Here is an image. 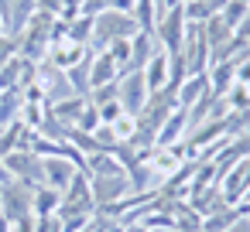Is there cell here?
<instances>
[{"label": "cell", "mask_w": 250, "mask_h": 232, "mask_svg": "<svg viewBox=\"0 0 250 232\" xmlns=\"http://www.w3.org/2000/svg\"><path fill=\"white\" fill-rule=\"evenodd\" d=\"M35 232H62V218L59 215H38L35 218Z\"/></svg>", "instance_id": "cell-30"}, {"label": "cell", "mask_w": 250, "mask_h": 232, "mask_svg": "<svg viewBox=\"0 0 250 232\" xmlns=\"http://www.w3.org/2000/svg\"><path fill=\"white\" fill-rule=\"evenodd\" d=\"M202 35H206V41H209V52L212 48H219V45H226L229 38H233V28L219 18V14H212L206 24H202Z\"/></svg>", "instance_id": "cell-20"}, {"label": "cell", "mask_w": 250, "mask_h": 232, "mask_svg": "<svg viewBox=\"0 0 250 232\" xmlns=\"http://www.w3.org/2000/svg\"><path fill=\"white\" fill-rule=\"evenodd\" d=\"M31 143H35V130L24 120H14L11 126L0 130V157H7L14 150H31Z\"/></svg>", "instance_id": "cell-10"}, {"label": "cell", "mask_w": 250, "mask_h": 232, "mask_svg": "<svg viewBox=\"0 0 250 232\" xmlns=\"http://www.w3.org/2000/svg\"><path fill=\"white\" fill-rule=\"evenodd\" d=\"M226 232H250V215H240V218H236Z\"/></svg>", "instance_id": "cell-33"}, {"label": "cell", "mask_w": 250, "mask_h": 232, "mask_svg": "<svg viewBox=\"0 0 250 232\" xmlns=\"http://www.w3.org/2000/svg\"><path fill=\"white\" fill-rule=\"evenodd\" d=\"M226 103H229V109L236 113V109H250V86H243V82H233V89L223 96Z\"/></svg>", "instance_id": "cell-27"}, {"label": "cell", "mask_w": 250, "mask_h": 232, "mask_svg": "<svg viewBox=\"0 0 250 232\" xmlns=\"http://www.w3.org/2000/svg\"><path fill=\"white\" fill-rule=\"evenodd\" d=\"M247 4H250V0H247Z\"/></svg>", "instance_id": "cell-37"}, {"label": "cell", "mask_w": 250, "mask_h": 232, "mask_svg": "<svg viewBox=\"0 0 250 232\" xmlns=\"http://www.w3.org/2000/svg\"><path fill=\"white\" fill-rule=\"evenodd\" d=\"M236 218H240V208H219L202 218V232H226Z\"/></svg>", "instance_id": "cell-23"}, {"label": "cell", "mask_w": 250, "mask_h": 232, "mask_svg": "<svg viewBox=\"0 0 250 232\" xmlns=\"http://www.w3.org/2000/svg\"><path fill=\"white\" fill-rule=\"evenodd\" d=\"M250 14V4H247V0H226V4H223V11H219V18L236 31L240 24H243V18Z\"/></svg>", "instance_id": "cell-24"}, {"label": "cell", "mask_w": 250, "mask_h": 232, "mask_svg": "<svg viewBox=\"0 0 250 232\" xmlns=\"http://www.w3.org/2000/svg\"><path fill=\"white\" fill-rule=\"evenodd\" d=\"M89 188H93V201L96 208L100 205H110L117 198H127L130 195V181H127V171L124 174H106V178H89Z\"/></svg>", "instance_id": "cell-7"}, {"label": "cell", "mask_w": 250, "mask_h": 232, "mask_svg": "<svg viewBox=\"0 0 250 232\" xmlns=\"http://www.w3.org/2000/svg\"><path fill=\"white\" fill-rule=\"evenodd\" d=\"M21 106H24V89H0V130L21 120Z\"/></svg>", "instance_id": "cell-17"}, {"label": "cell", "mask_w": 250, "mask_h": 232, "mask_svg": "<svg viewBox=\"0 0 250 232\" xmlns=\"http://www.w3.org/2000/svg\"><path fill=\"white\" fill-rule=\"evenodd\" d=\"M154 38L165 52H182V38H185V11L182 7H171L158 18L154 24Z\"/></svg>", "instance_id": "cell-5"}, {"label": "cell", "mask_w": 250, "mask_h": 232, "mask_svg": "<svg viewBox=\"0 0 250 232\" xmlns=\"http://www.w3.org/2000/svg\"><path fill=\"white\" fill-rule=\"evenodd\" d=\"M76 174H79V167L69 157H42V184H48L55 191H65Z\"/></svg>", "instance_id": "cell-8"}, {"label": "cell", "mask_w": 250, "mask_h": 232, "mask_svg": "<svg viewBox=\"0 0 250 232\" xmlns=\"http://www.w3.org/2000/svg\"><path fill=\"white\" fill-rule=\"evenodd\" d=\"M4 167L11 171V178H18V181H24L31 188L42 184V157L35 150H14V154H7Z\"/></svg>", "instance_id": "cell-6"}, {"label": "cell", "mask_w": 250, "mask_h": 232, "mask_svg": "<svg viewBox=\"0 0 250 232\" xmlns=\"http://www.w3.org/2000/svg\"><path fill=\"white\" fill-rule=\"evenodd\" d=\"M96 109L100 106H106V103H117V82H110V86H100V89H89V96H86Z\"/></svg>", "instance_id": "cell-28"}, {"label": "cell", "mask_w": 250, "mask_h": 232, "mask_svg": "<svg viewBox=\"0 0 250 232\" xmlns=\"http://www.w3.org/2000/svg\"><path fill=\"white\" fill-rule=\"evenodd\" d=\"M141 72H144L147 92H161V89L168 86V52H165V48H158V52L151 55V62H147Z\"/></svg>", "instance_id": "cell-15"}, {"label": "cell", "mask_w": 250, "mask_h": 232, "mask_svg": "<svg viewBox=\"0 0 250 232\" xmlns=\"http://www.w3.org/2000/svg\"><path fill=\"white\" fill-rule=\"evenodd\" d=\"M209 89H212V86H209V75H206V72L188 75V79L178 86V106H182V109H188V106H192L195 99H202Z\"/></svg>", "instance_id": "cell-18"}, {"label": "cell", "mask_w": 250, "mask_h": 232, "mask_svg": "<svg viewBox=\"0 0 250 232\" xmlns=\"http://www.w3.org/2000/svg\"><path fill=\"white\" fill-rule=\"evenodd\" d=\"M69 38L89 48V38H93V18H86V14H79L76 21H69Z\"/></svg>", "instance_id": "cell-25"}, {"label": "cell", "mask_w": 250, "mask_h": 232, "mask_svg": "<svg viewBox=\"0 0 250 232\" xmlns=\"http://www.w3.org/2000/svg\"><path fill=\"white\" fill-rule=\"evenodd\" d=\"M89 106V99L86 96H69V99H62V103H55V106H48V113L52 116H59L65 126H72L79 116H83V109Z\"/></svg>", "instance_id": "cell-19"}, {"label": "cell", "mask_w": 250, "mask_h": 232, "mask_svg": "<svg viewBox=\"0 0 250 232\" xmlns=\"http://www.w3.org/2000/svg\"><path fill=\"white\" fill-rule=\"evenodd\" d=\"M31 184L11 178L7 184H0V215L11 218V222H21V218H35L31 215Z\"/></svg>", "instance_id": "cell-2"}, {"label": "cell", "mask_w": 250, "mask_h": 232, "mask_svg": "<svg viewBox=\"0 0 250 232\" xmlns=\"http://www.w3.org/2000/svg\"><path fill=\"white\" fill-rule=\"evenodd\" d=\"M188 137V109H171L168 116H165V123H161V130H158V140H154V147H171V143H182Z\"/></svg>", "instance_id": "cell-11"}, {"label": "cell", "mask_w": 250, "mask_h": 232, "mask_svg": "<svg viewBox=\"0 0 250 232\" xmlns=\"http://www.w3.org/2000/svg\"><path fill=\"white\" fill-rule=\"evenodd\" d=\"M38 14V0H11V11H7V18H4V35H11V38H18L24 28H28V21Z\"/></svg>", "instance_id": "cell-13"}, {"label": "cell", "mask_w": 250, "mask_h": 232, "mask_svg": "<svg viewBox=\"0 0 250 232\" xmlns=\"http://www.w3.org/2000/svg\"><path fill=\"white\" fill-rule=\"evenodd\" d=\"M147 82H144V72H124L120 79H117V99H120V106H124V113H130V116H137L144 106H147Z\"/></svg>", "instance_id": "cell-4"}, {"label": "cell", "mask_w": 250, "mask_h": 232, "mask_svg": "<svg viewBox=\"0 0 250 232\" xmlns=\"http://www.w3.org/2000/svg\"><path fill=\"white\" fill-rule=\"evenodd\" d=\"M59 205H62V191L48 188V184H38L31 191V215H59Z\"/></svg>", "instance_id": "cell-16"}, {"label": "cell", "mask_w": 250, "mask_h": 232, "mask_svg": "<svg viewBox=\"0 0 250 232\" xmlns=\"http://www.w3.org/2000/svg\"><path fill=\"white\" fill-rule=\"evenodd\" d=\"M72 126H76V130H86V133H93V130L100 126V113H96V106L89 103V106L83 109V116H79V120H76Z\"/></svg>", "instance_id": "cell-29"}, {"label": "cell", "mask_w": 250, "mask_h": 232, "mask_svg": "<svg viewBox=\"0 0 250 232\" xmlns=\"http://www.w3.org/2000/svg\"><path fill=\"white\" fill-rule=\"evenodd\" d=\"M14 55H18V38L0 35V65H4L7 58H14Z\"/></svg>", "instance_id": "cell-31"}, {"label": "cell", "mask_w": 250, "mask_h": 232, "mask_svg": "<svg viewBox=\"0 0 250 232\" xmlns=\"http://www.w3.org/2000/svg\"><path fill=\"white\" fill-rule=\"evenodd\" d=\"M130 14H134V21H137L141 31H154V24H158V18H161V11H158L154 0H137Z\"/></svg>", "instance_id": "cell-22"}, {"label": "cell", "mask_w": 250, "mask_h": 232, "mask_svg": "<svg viewBox=\"0 0 250 232\" xmlns=\"http://www.w3.org/2000/svg\"><path fill=\"white\" fill-rule=\"evenodd\" d=\"M11 232H35V218H21V222H14Z\"/></svg>", "instance_id": "cell-34"}, {"label": "cell", "mask_w": 250, "mask_h": 232, "mask_svg": "<svg viewBox=\"0 0 250 232\" xmlns=\"http://www.w3.org/2000/svg\"><path fill=\"white\" fill-rule=\"evenodd\" d=\"M89 55V48L86 45H79V41H72V38H62V41H52L48 45V55H45V62H52L55 69H72L76 62H83Z\"/></svg>", "instance_id": "cell-9"}, {"label": "cell", "mask_w": 250, "mask_h": 232, "mask_svg": "<svg viewBox=\"0 0 250 232\" xmlns=\"http://www.w3.org/2000/svg\"><path fill=\"white\" fill-rule=\"evenodd\" d=\"M137 21L134 14H120V11H103L93 18V38H89V52H106L113 41H130L137 35Z\"/></svg>", "instance_id": "cell-1"}, {"label": "cell", "mask_w": 250, "mask_h": 232, "mask_svg": "<svg viewBox=\"0 0 250 232\" xmlns=\"http://www.w3.org/2000/svg\"><path fill=\"white\" fill-rule=\"evenodd\" d=\"M158 48H161V45H158L154 31H137V35L130 38V62H127V72H141V69L151 62V55H154Z\"/></svg>", "instance_id": "cell-12"}, {"label": "cell", "mask_w": 250, "mask_h": 232, "mask_svg": "<svg viewBox=\"0 0 250 232\" xmlns=\"http://www.w3.org/2000/svg\"><path fill=\"white\" fill-rule=\"evenodd\" d=\"M120 79V65L113 62L110 52H96L93 55V72H89V89H100V86H110Z\"/></svg>", "instance_id": "cell-14"}, {"label": "cell", "mask_w": 250, "mask_h": 232, "mask_svg": "<svg viewBox=\"0 0 250 232\" xmlns=\"http://www.w3.org/2000/svg\"><path fill=\"white\" fill-rule=\"evenodd\" d=\"M89 72H93V52H89L83 62H76L72 69H65V75H69V86H72L79 96H89Z\"/></svg>", "instance_id": "cell-21"}, {"label": "cell", "mask_w": 250, "mask_h": 232, "mask_svg": "<svg viewBox=\"0 0 250 232\" xmlns=\"http://www.w3.org/2000/svg\"><path fill=\"white\" fill-rule=\"evenodd\" d=\"M137 0H110V11H120V14H130Z\"/></svg>", "instance_id": "cell-32"}, {"label": "cell", "mask_w": 250, "mask_h": 232, "mask_svg": "<svg viewBox=\"0 0 250 232\" xmlns=\"http://www.w3.org/2000/svg\"><path fill=\"white\" fill-rule=\"evenodd\" d=\"M134 126H137V116H130V113H120V116L110 123V130H113L117 143H127V140L134 137Z\"/></svg>", "instance_id": "cell-26"}, {"label": "cell", "mask_w": 250, "mask_h": 232, "mask_svg": "<svg viewBox=\"0 0 250 232\" xmlns=\"http://www.w3.org/2000/svg\"><path fill=\"white\" fill-rule=\"evenodd\" d=\"M7 181H11V171L4 167V157H0V184H7Z\"/></svg>", "instance_id": "cell-35"}, {"label": "cell", "mask_w": 250, "mask_h": 232, "mask_svg": "<svg viewBox=\"0 0 250 232\" xmlns=\"http://www.w3.org/2000/svg\"><path fill=\"white\" fill-rule=\"evenodd\" d=\"M35 86L42 89V96H45L48 106L69 99V96H79V92L69 86V75H65L62 69H55L52 62H42V65H38V72H35Z\"/></svg>", "instance_id": "cell-3"}, {"label": "cell", "mask_w": 250, "mask_h": 232, "mask_svg": "<svg viewBox=\"0 0 250 232\" xmlns=\"http://www.w3.org/2000/svg\"><path fill=\"white\" fill-rule=\"evenodd\" d=\"M0 35H4V18H0Z\"/></svg>", "instance_id": "cell-36"}]
</instances>
